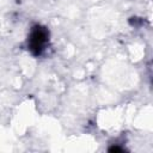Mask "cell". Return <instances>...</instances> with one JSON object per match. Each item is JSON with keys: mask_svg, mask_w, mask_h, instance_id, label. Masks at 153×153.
I'll return each instance as SVG.
<instances>
[{"mask_svg": "<svg viewBox=\"0 0 153 153\" xmlns=\"http://www.w3.org/2000/svg\"><path fill=\"white\" fill-rule=\"evenodd\" d=\"M49 42V31L42 25H35L27 37V49L33 56H39Z\"/></svg>", "mask_w": 153, "mask_h": 153, "instance_id": "1", "label": "cell"}, {"mask_svg": "<svg viewBox=\"0 0 153 153\" xmlns=\"http://www.w3.org/2000/svg\"><path fill=\"white\" fill-rule=\"evenodd\" d=\"M124 149L122 147H118V146H112L109 148V152H123Z\"/></svg>", "mask_w": 153, "mask_h": 153, "instance_id": "2", "label": "cell"}]
</instances>
